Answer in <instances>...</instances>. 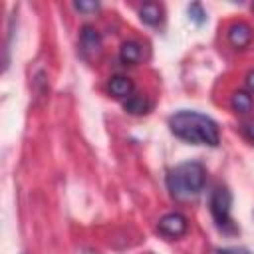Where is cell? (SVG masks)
<instances>
[{
  "mask_svg": "<svg viewBox=\"0 0 254 254\" xmlns=\"http://www.w3.org/2000/svg\"><path fill=\"white\" fill-rule=\"evenodd\" d=\"M169 127H171L173 135H177L179 139L192 143V145L216 147L220 141L218 125L210 117H206L198 111H179V113L171 115Z\"/></svg>",
  "mask_w": 254,
  "mask_h": 254,
  "instance_id": "cell-1",
  "label": "cell"
},
{
  "mask_svg": "<svg viewBox=\"0 0 254 254\" xmlns=\"http://www.w3.org/2000/svg\"><path fill=\"white\" fill-rule=\"evenodd\" d=\"M204 181H206L204 167L196 161H189V163H181L169 173L167 187L177 200H190L200 194V190L204 189Z\"/></svg>",
  "mask_w": 254,
  "mask_h": 254,
  "instance_id": "cell-2",
  "label": "cell"
},
{
  "mask_svg": "<svg viewBox=\"0 0 254 254\" xmlns=\"http://www.w3.org/2000/svg\"><path fill=\"white\" fill-rule=\"evenodd\" d=\"M230 206H232V194L228 189L224 187H218L214 189L212 196H210V212H212V218L214 222L224 228L230 224Z\"/></svg>",
  "mask_w": 254,
  "mask_h": 254,
  "instance_id": "cell-3",
  "label": "cell"
},
{
  "mask_svg": "<svg viewBox=\"0 0 254 254\" xmlns=\"http://www.w3.org/2000/svg\"><path fill=\"white\" fill-rule=\"evenodd\" d=\"M157 230L167 238H179L189 230V222L181 212H169L157 222Z\"/></svg>",
  "mask_w": 254,
  "mask_h": 254,
  "instance_id": "cell-4",
  "label": "cell"
},
{
  "mask_svg": "<svg viewBox=\"0 0 254 254\" xmlns=\"http://www.w3.org/2000/svg\"><path fill=\"white\" fill-rule=\"evenodd\" d=\"M228 42L236 50H244L252 42V28L246 22H234L228 28Z\"/></svg>",
  "mask_w": 254,
  "mask_h": 254,
  "instance_id": "cell-5",
  "label": "cell"
},
{
  "mask_svg": "<svg viewBox=\"0 0 254 254\" xmlns=\"http://www.w3.org/2000/svg\"><path fill=\"white\" fill-rule=\"evenodd\" d=\"M79 46L87 56H95L99 52V48H101V36L97 34L95 28L85 26L81 30V34H79Z\"/></svg>",
  "mask_w": 254,
  "mask_h": 254,
  "instance_id": "cell-6",
  "label": "cell"
},
{
  "mask_svg": "<svg viewBox=\"0 0 254 254\" xmlns=\"http://www.w3.org/2000/svg\"><path fill=\"white\" fill-rule=\"evenodd\" d=\"M109 91L119 99H127L133 95V81L125 75H113L109 79Z\"/></svg>",
  "mask_w": 254,
  "mask_h": 254,
  "instance_id": "cell-7",
  "label": "cell"
},
{
  "mask_svg": "<svg viewBox=\"0 0 254 254\" xmlns=\"http://www.w3.org/2000/svg\"><path fill=\"white\" fill-rule=\"evenodd\" d=\"M139 18L149 26H157L163 20V6L157 2H145L139 8Z\"/></svg>",
  "mask_w": 254,
  "mask_h": 254,
  "instance_id": "cell-8",
  "label": "cell"
},
{
  "mask_svg": "<svg viewBox=\"0 0 254 254\" xmlns=\"http://www.w3.org/2000/svg\"><path fill=\"white\" fill-rule=\"evenodd\" d=\"M230 105L236 113H250L254 109V97L250 95V91H244V89H238L232 93L230 97Z\"/></svg>",
  "mask_w": 254,
  "mask_h": 254,
  "instance_id": "cell-9",
  "label": "cell"
},
{
  "mask_svg": "<svg viewBox=\"0 0 254 254\" xmlns=\"http://www.w3.org/2000/svg\"><path fill=\"white\" fill-rule=\"evenodd\" d=\"M119 58L127 65L137 64L141 60V46L137 42H123L121 48H119Z\"/></svg>",
  "mask_w": 254,
  "mask_h": 254,
  "instance_id": "cell-10",
  "label": "cell"
},
{
  "mask_svg": "<svg viewBox=\"0 0 254 254\" xmlns=\"http://www.w3.org/2000/svg\"><path fill=\"white\" fill-rule=\"evenodd\" d=\"M123 107H125V111L131 113V115H143V113L149 111V101H147V97H143V95H131V97L125 99Z\"/></svg>",
  "mask_w": 254,
  "mask_h": 254,
  "instance_id": "cell-11",
  "label": "cell"
},
{
  "mask_svg": "<svg viewBox=\"0 0 254 254\" xmlns=\"http://www.w3.org/2000/svg\"><path fill=\"white\" fill-rule=\"evenodd\" d=\"M189 16H190V20H192L194 24H202V22L206 20V14H204V10H202V6H200L198 2H192V4L189 6Z\"/></svg>",
  "mask_w": 254,
  "mask_h": 254,
  "instance_id": "cell-12",
  "label": "cell"
},
{
  "mask_svg": "<svg viewBox=\"0 0 254 254\" xmlns=\"http://www.w3.org/2000/svg\"><path fill=\"white\" fill-rule=\"evenodd\" d=\"M73 6H75V10H79V12H95V10H99V2H85V0H79V2H75Z\"/></svg>",
  "mask_w": 254,
  "mask_h": 254,
  "instance_id": "cell-13",
  "label": "cell"
},
{
  "mask_svg": "<svg viewBox=\"0 0 254 254\" xmlns=\"http://www.w3.org/2000/svg\"><path fill=\"white\" fill-rule=\"evenodd\" d=\"M242 131H244V135H246L250 141H254V119H252V121H246V123L242 125Z\"/></svg>",
  "mask_w": 254,
  "mask_h": 254,
  "instance_id": "cell-14",
  "label": "cell"
},
{
  "mask_svg": "<svg viewBox=\"0 0 254 254\" xmlns=\"http://www.w3.org/2000/svg\"><path fill=\"white\" fill-rule=\"evenodd\" d=\"M218 254H250L246 248H224V250H218Z\"/></svg>",
  "mask_w": 254,
  "mask_h": 254,
  "instance_id": "cell-15",
  "label": "cell"
},
{
  "mask_svg": "<svg viewBox=\"0 0 254 254\" xmlns=\"http://www.w3.org/2000/svg\"><path fill=\"white\" fill-rule=\"evenodd\" d=\"M246 87H248L250 91H254V69L248 71V75H246Z\"/></svg>",
  "mask_w": 254,
  "mask_h": 254,
  "instance_id": "cell-16",
  "label": "cell"
},
{
  "mask_svg": "<svg viewBox=\"0 0 254 254\" xmlns=\"http://www.w3.org/2000/svg\"><path fill=\"white\" fill-rule=\"evenodd\" d=\"M252 10H254V2H252Z\"/></svg>",
  "mask_w": 254,
  "mask_h": 254,
  "instance_id": "cell-17",
  "label": "cell"
}]
</instances>
